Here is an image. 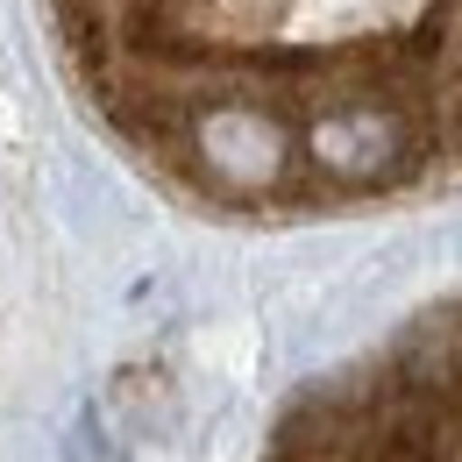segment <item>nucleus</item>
<instances>
[{
	"label": "nucleus",
	"mask_w": 462,
	"mask_h": 462,
	"mask_svg": "<svg viewBox=\"0 0 462 462\" xmlns=\"http://www.w3.org/2000/svg\"><path fill=\"white\" fill-rule=\"evenodd\" d=\"M271 462H462V306L420 320L370 370L299 399Z\"/></svg>",
	"instance_id": "nucleus-2"
},
{
	"label": "nucleus",
	"mask_w": 462,
	"mask_h": 462,
	"mask_svg": "<svg viewBox=\"0 0 462 462\" xmlns=\"http://www.w3.org/2000/svg\"><path fill=\"white\" fill-rule=\"evenodd\" d=\"M43 29L93 128L214 214L462 178V0H43Z\"/></svg>",
	"instance_id": "nucleus-1"
}]
</instances>
